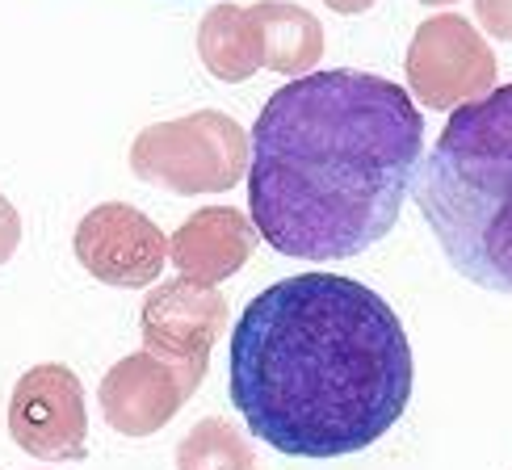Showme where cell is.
Returning a JSON list of instances; mask_svg holds the SVG:
<instances>
[{
  "label": "cell",
  "instance_id": "13",
  "mask_svg": "<svg viewBox=\"0 0 512 470\" xmlns=\"http://www.w3.org/2000/svg\"><path fill=\"white\" fill-rule=\"evenodd\" d=\"M177 470H256L252 445L223 416H206L177 445Z\"/></svg>",
  "mask_w": 512,
  "mask_h": 470
},
{
  "label": "cell",
  "instance_id": "2",
  "mask_svg": "<svg viewBox=\"0 0 512 470\" xmlns=\"http://www.w3.org/2000/svg\"><path fill=\"white\" fill-rule=\"evenodd\" d=\"M424 118L374 72H311L277 89L248 135V210L294 261H349L399 219Z\"/></svg>",
  "mask_w": 512,
  "mask_h": 470
},
{
  "label": "cell",
  "instance_id": "8",
  "mask_svg": "<svg viewBox=\"0 0 512 470\" xmlns=\"http://www.w3.org/2000/svg\"><path fill=\"white\" fill-rule=\"evenodd\" d=\"M76 261L101 286L139 290L152 286L168 261V235L126 202H101L76 223Z\"/></svg>",
  "mask_w": 512,
  "mask_h": 470
},
{
  "label": "cell",
  "instance_id": "12",
  "mask_svg": "<svg viewBox=\"0 0 512 470\" xmlns=\"http://www.w3.org/2000/svg\"><path fill=\"white\" fill-rule=\"evenodd\" d=\"M198 55L202 68L223 84H244L261 72V38L256 21L240 5H215L198 26Z\"/></svg>",
  "mask_w": 512,
  "mask_h": 470
},
{
  "label": "cell",
  "instance_id": "7",
  "mask_svg": "<svg viewBox=\"0 0 512 470\" xmlns=\"http://www.w3.org/2000/svg\"><path fill=\"white\" fill-rule=\"evenodd\" d=\"M139 324H143V349L181 370L194 387H202L210 370V353H215L219 336L227 332V298L215 286L177 277V282H164L147 294Z\"/></svg>",
  "mask_w": 512,
  "mask_h": 470
},
{
  "label": "cell",
  "instance_id": "15",
  "mask_svg": "<svg viewBox=\"0 0 512 470\" xmlns=\"http://www.w3.org/2000/svg\"><path fill=\"white\" fill-rule=\"evenodd\" d=\"M17 244H21V215H17V206L0 194V265L13 261Z\"/></svg>",
  "mask_w": 512,
  "mask_h": 470
},
{
  "label": "cell",
  "instance_id": "17",
  "mask_svg": "<svg viewBox=\"0 0 512 470\" xmlns=\"http://www.w3.org/2000/svg\"><path fill=\"white\" fill-rule=\"evenodd\" d=\"M420 5H429V9H437V5H454V0H420Z\"/></svg>",
  "mask_w": 512,
  "mask_h": 470
},
{
  "label": "cell",
  "instance_id": "10",
  "mask_svg": "<svg viewBox=\"0 0 512 470\" xmlns=\"http://www.w3.org/2000/svg\"><path fill=\"white\" fill-rule=\"evenodd\" d=\"M256 244H261V231L248 215L231 206H202L168 235V256L189 282L219 286L252 261Z\"/></svg>",
  "mask_w": 512,
  "mask_h": 470
},
{
  "label": "cell",
  "instance_id": "16",
  "mask_svg": "<svg viewBox=\"0 0 512 470\" xmlns=\"http://www.w3.org/2000/svg\"><path fill=\"white\" fill-rule=\"evenodd\" d=\"M324 5H328L332 13H340V17H357V13H370L378 0H324Z\"/></svg>",
  "mask_w": 512,
  "mask_h": 470
},
{
  "label": "cell",
  "instance_id": "14",
  "mask_svg": "<svg viewBox=\"0 0 512 470\" xmlns=\"http://www.w3.org/2000/svg\"><path fill=\"white\" fill-rule=\"evenodd\" d=\"M475 17H479L483 34L512 42V0H475Z\"/></svg>",
  "mask_w": 512,
  "mask_h": 470
},
{
  "label": "cell",
  "instance_id": "11",
  "mask_svg": "<svg viewBox=\"0 0 512 470\" xmlns=\"http://www.w3.org/2000/svg\"><path fill=\"white\" fill-rule=\"evenodd\" d=\"M261 38V68L277 76H311L324 59V26L319 17L290 0H261L248 9Z\"/></svg>",
  "mask_w": 512,
  "mask_h": 470
},
{
  "label": "cell",
  "instance_id": "4",
  "mask_svg": "<svg viewBox=\"0 0 512 470\" xmlns=\"http://www.w3.org/2000/svg\"><path fill=\"white\" fill-rule=\"evenodd\" d=\"M131 173L168 194H227L248 177V131L223 110L156 122L131 143Z\"/></svg>",
  "mask_w": 512,
  "mask_h": 470
},
{
  "label": "cell",
  "instance_id": "9",
  "mask_svg": "<svg viewBox=\"0 0 512 470\" xmlns=\"http://www.w3.org/2000/svg\"><path fill=\"white\" fill-rule=\"evenodd\" d=\"M198 387L156 353H126L101 378V416L122 437H152L173 420Z\"/></svg>",
  "mask_w": 512,
  "mask_h": 470
},
{
  "label": "cell",
  "instance_id": "3",
  "mask_svg": "<svg viewBox=\"0 0 512 470\" xmlns=\"http://www.w3.org/2000/svg\"><path fill=\"white\" fill-rule=\"evenodd\" d=\"M416 206L466 282L512 294V84L450 114L416 168Z\"/></svg>",
  "mask_w": 512,
  "mask_h": 470
},
{
  "label": "cell",
  "instance_id": "1",
  "mask_svg": "<svg viewBox=\"0 0 512 470\" xmlns=\"http://www.w3.org/2000/svg\"><path fill=\"white\" fill-rule=\"evenodd\" d=\"M231 399L248 433L286 458L370 450L412 403L408 332L357 277H282L236 319Z\"/></svg>",
  "mask_w": 512,
  "mask_h": 470
},
{
  "label": "cell",
  "instance_id": "5",
  "mask_svg": "<svg viewBox=\"0 0 512 470\" xmlns=\"http://www.w3.org/2000/svg\"><path fill=\"white\" fill-rule=\"evenodd\" d=\"M496 68V51L462 13H437L420 21L403 59L412 97L429 110H462L487 97L496 89Z\"/></svg>",
  "mask_w": 512,
  "mask_h": 470
},
{
  "label": "cell",
  "instance_id": "6",
  "mask_svg": "<svg viewBox=\"0 0 512 470\" xmlns=\"http://www.w3.org/2000/svg\"><path fill=\"white\" fill-rule=\"evenodd\" d=\"M9 437L38 462H80L89 454V412L76 370L42 361L21 374L9 399Z\"/></svg>",
  "mask_w": 512,
  "mask_h": 470
}]
</instances>
